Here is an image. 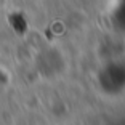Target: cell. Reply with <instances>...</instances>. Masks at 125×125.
Returning <instances> with one entry per match:
<instances>
[{
    "instance_id": "1",
    "label": "cell",
    "mask_w": 125,
    "mask_h": 125,
    "mask_svg": "<svg viewBox=\"0 0 125 125\" xmlns=\"http://www.w3.org/2000/svg\"><path fill=\"white\" fill-rule=\"evenodd\" d=\"M0 74H2V69H0ZM5 77H7V75H5ZM5 77H0V90L3 88V82L7 80V79H5Z\"/></svg>"
}]
</instances>
